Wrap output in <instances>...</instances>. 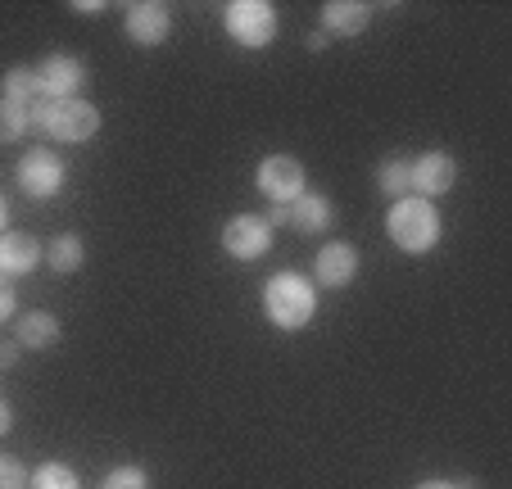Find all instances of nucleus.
I'll return each mask as SVG.
<instances>
[{
    "instance_id": "nucleus-1",
    "label": "nucleus",
    "mask_w": 512,
    "mask_h": 489,
    "mask_svg": "<svg viewBox=\"0 0 512 489\" xmlns=\"http://www.w3.org/2000/svg\"><path fill=\"white\" fill-rule=\"evenodd\" d=\"M313 308H318V290H313V281H304L300 272H277V277L263 286V313H268V322L281 326V331L309 326Z\"/></svg>"
},
{
    "instance_id": "nucleus-23",
    "label": "nucleus",
    "mask_w": 512,
    "mask_h": 489,
    "mask_svg": "<svg viewBox=\"0 0 512 489\" xmlns=\"http://www.w3.org/2000/svg\"><path fill=\"white\" fill-rule=\"evenodd\" d=\"M413 489H476V480H422Z\"/></svg>"
},
{
    "instance_id": "nucleus-27",
    "label": "nucleus",
    "mask_w": 512,
    "mask_h": 489,
    "mask_svg": "<svg viewBox=\"0 0 512 489\" xmlns=\"http://www.w3.org/2000/svg\"><path fill=\"white\" fill-rule=\"evenodd\" d=\"M10 426H14V413H10V403H5V399H0V435H5V431H10Z\"/></svg>"
},
{
    "instance_id": "nucleus-4",
    "label": "nucleus",
    "mask_w": 512,
    "mask_h": 489,
    "mask_svg": "<svg viewBox=\"0 0 512 489\" xmlns=\"http://www.w3.org/2000/svg\"><path fill=\"white\" fill-rule=\"evenodd\" d=\"M223 28L232 32V41H241L245 50H263L277 37V10L268 0H232L223 10Z\"/></svg>"
},
{
    "instance_id": "nucleus-10",
    "label": "nucleus",
    "mask_w": 512,
    "mask_h": 489,
    "mask_svg": "<svg viewBox=\"0 0 512 489\" xmlns=\"http://www.w3.org/2000/svg\"><path fill=\"white\" fill-rule=\"evenodd\" d=\"M37 77H41V96L46 100H73L82 91V82H87V68L68 55H50L37 68Z\"/></svg>"
},
{
    "instance_id": "nucleus-7",
    "label": "nucleus",
    "mask_w": 512,
    "mask_h": 489,
    "mask_svg": "<svg viewBox=\"0 0 512 489\" xmlns=\"http://www.w3.org/2000/svg\"><path fill=\"white\" fill-rule=\"evenodd\" d=\"M123 28L136 46H164L168 32H173V14L159 0H136V5H127Z\"/></svg>"
},
{
    "instance_id": "nucleus-11",
    "label": "nucleus",
    "mask_w": 512,
    "mask_h": 489,
    "mask_svg": "<svg viewBox=\"0 0 512 489\" xmlns=\"http://www.w3.org/2000/svg\"><path fill=\"white\" fill-rule=\"evenodd\" d=\"M313 272H318V281L327 290L349 286V281L358 277V245H349V240H331V245H322Z\"/></svg>"
},
{
    "instance_id": "nucleus-12",
    "label": "nucleus",
    "mask_w": 512,
    "mask_h": 489,
    "mask_svg": "<svg viewBox=\"0 0 512 489\" xmlns=\"http://www.w3.org/2000/svg\"><path fill=\"white\" fill-rule=\"evenodd\" d=\"M331 222H336V204L327 195L304 191L295 204H286V227L304 231V236H322V231H331Z\"/></svg>"
},
{
    "instance_id": "nucleus-22",
    "label": "nucleus",
    "mask_w": 512,
    "mask_h": 489,
    "mask_svg": "<svg viewBox=\"0 0 512 489\" xmlns=\"http://www.w3.org/2000/svg\"><path fill=\"white\" fill-rule=\"evenodd\" d=\"M0 489H28V467L19 458H5L0 453Z\"/></svg>"
},
{
    "instance_id": "nucleus-19",
    "label": "nucleus",
    "mask_w": 512,
    "mask_h": 489,
    "mask_svg": "<svg viewBox=\"0 0 512 489\" xmlns=\"http://www.w3.org/2000/svg\"><path fill=\"white\" fill-rule=\"evenodd\" d=\"M28 489H82V485H78V471L73 467H64V462H41L28 476Z\"/></svg>"
},
{
    "instance_id": "nucleus-21",
    "label": "nucleus",
    "mask_w": 512,
    "mask_h": 489,
    "mask_svg": "<svg viewBox=\"0 0 512 489\" xmlns=\"http://www.w3.org/2000/svg\"><path fill=\"white\" fill-rule=\"evenodd\" d=\"M100 489H150V476H145V467H114L100 480Z\"/></svg>"
},
{
    "instance_id": "nucleus-9",
    "label": "nucleus",
    "mask_w": 512,
    "mask_h": 489,
    "mask_svg": "<svg viewBox=\"0 0 512 489\" xmlns=\"http://www.w3.org/2000/svg\"><path fill=\"white\" fill-rule=\"evenodd\" d=\"M19 186L32 200H50V195H59V186H64V163L50 150H32L28 159L19 163Z\"/></svg>"
},
{
    "instance_id": "nucleus-5",
    "label": "nucleus",
    "mask_w": 512,
    "mask_h": 489,
    "mask_svg": "<svg viewBox=\"0 0 512 489\" xmlns=\"http://www.w3.org/2000/svg\"><path fill=\"white\" fill-rule=\"evenodd\" d=\"M259 191L272 204H295L304 195V163L295 154H268L259 163Z\"/></svg>"
},
{
    "instance_id": "nucleus-8",
    "label": "nucleus",
    "mask_w": 512,
    "mask_h": 489,
    "mask_svg": "<svg viewBox=\"0 0 512 489\" xmlns=\"http://www.w3.org/2000/svg\"><path fill=\"white\" fill-rule=\"evenodd\" d=\"M454 182H458V163L449 159L445 150H431V154H422L417 163H408V186H413L417 195H426V200L445 195Z\"/></svg>"
},
{
    "instance_id": "nucleus-26",
    "label": "nucleus",
    "mask_w": 512,
    "mask_h": 489,
    "mask_svg": "<svg viewBox=\"0 0 512 489\" xmlns=\"http://www.w3.org/2000/svg\"><path fill=\"white\" fill-rule=\"evenodd\" d=\"M73 10H78V14H100L105 5H100V0H73Z\"/></svg>"
},
{
    "instance_id": "nucleus-15",
    "label": "nucleus",
    "mask_w": 512,
    "mask_h": 489,
    "mask_svg": "<svg viewBox=\"0 0 512 489\" xmlns=\"http://www.w3.org/2000/svg\"><path fill=\"white\" fill-rule=\"evenodd\" d=\"M322 23L331 37H358V32H368L372 10L358 0H331V5H322Z\"/></svg>"
},
{
    "instance_id": "nucleus-3",
    "label": "nucleus",
    "mask_w": 512,
    "mask_h": 489,
    "mask_svg": "<svg viewBox=\"0 0 512 489\" xmlns=\"http://www.w3.org/2000/svg\"><path fill=\"white\" fill-rule=\"evenodd\" d=\"M386 231L404 254H426L435 240H440V213H435L431 200H413V195H404V200L390 204Z\"/></svg>"
},
{
    "instance_id": "nucleus-16",
    "label": "nucleus",
    "mask_w": 512,
    "mask_h": 489,
    "mask_svg": "<svg viewBox=\"0 0 512 489\" xmlns=\"http://www.w3.org/2000/svg\"><path fill=\"white\" fill-rule=\"evenodd\" d=\"M0 100H10V105H23V109H32L37 100H46L41 96V77H37V68H10V73L0 77Z\"/></svg>"
},
{
    "instance_id": "nucleus-13",
    "label": "nucleus",
    "mask_w": 512,
    "mask_h": 489,
    "mask_svg": "<svg viewBox=\"0 0 512 489\" xmlns=\"http://www.w3.org/2000/svg\"><path fill=\"white\" fill-rule=\"evenodd\" d=\"M37 263H41V245L32 236H19V231L0 236V277H23Z\"/></svg>"
},
{
    "instance_id": "nucleus-29",
    "label": "nucleus",
    "mask_w": 512,
    "mask_h": 489,
    "mask_svg": "<svg viewBox=\"0 0 512 489\" xmlns=\"http://www.w3.org/2000/svg\"><path fill=\"white\" fill-rule=\"evenodd\" d=\"M5 222H10V204H5V195H0V231H5Z\"/></svg>"
},
{
    "instance_id": "nucleus-24",
    "label": "nucleus",
    "mask_w": 512,
    "mask_h": 489,
    "mask_svg": "<svg viewBox=\"0 0 512 489\" xmlns=\"http://www.w3.org/2000/svg\"><path fill=\"white\" fill-rule=\"evenodd\" d=\"M5 317H14V290H10V281L0 277V322Z\"/></svg>"
},
{
    "instance_id": "nucleus-14",
    "label": "nucleus",
    "mask_w": 512,
    "mask_h": 489,
    "mask_svg": "<svg viewBox=\"0 0 512 489\" xmlns=\"http://www.w3.org/2000/svg\"><path fill=\"white\" fill-rule=\"evenodd\" d=\"M14 345L19 349H55L59 345V317L55 313H23L14 322Z\"/></svg>"
},
{
    "instance_id": "nucleus-6",
    "label": "nucleus",
    "mask_w": 512,
    "mask_h": 489,
    "mask_svg": "<svg viewBox=\"0 0 512 489\" xmlns=\"http://www.w3.org/2000/svg\"><path fill=\"white\" fill-rule=\"evenodd\" d=\"M223 250L241 263L263 259V254L272 250V227L259 218V213H236V218L223 227Z\"/></svg>"
},
{
    "instance_id": "nucleus-18",
    "label": "nucleus",
    "mask_w": 512,
    "mask_h": 489,
    "mask_svg": "<svg viewBox=\"0 0 512 489\" xmlns=\"http://www.w3.org/2000/svg\"><path fill=\"white\" fill-rule=\"evenodd\" d=\"M377 186H381V195H390V200H404V195L413 191V186H408V159L390 154V159L377 168Z\"/></svg>"
},
{
    "instance_id": "nucleus-28",
    "label": "nucleus",
    "mask_w": 512,
    "mask_h": 489,
    "mask_svg": "<svg viewBox=\"0 0 512 489\" xmlns=\"http://www.w3.org/2000/svg\"><path fill=\"white\" fill-rule=\"evenodd\" d=\"M327 46V32H309V50H322Z\"/></svg>"
},
{
    "instance_id": "nucleus-20",
    "label": "nucleus",
    "mask_w": 512,
    "mask_h": 489,
    "mask_svg": "<svg viewBox=\"0 0 512 489\" xmlns=\"http://www.w3.org/2000/svg\"><path fill=\"white\" fill-rule=\"evenodd\" d=\"M28 127H32L28 109H23V105H10V100H0V145L19 141V136L28 132Z\"/></svg>"
},
{
    "instance_id": "nucleus-2",
    "label": "nucleus",
    "mask_w": 512,
    "mask_h": 489,
    "mask_svg": "<svg viewBox=\"0 0 512 489\" xmlns=\"http://www.w3.org/2000/svg\"><path fill=\"white\" fill-rule=\"evenodd\" d=\"M32 127H41L46 136H55V141H68V145H82L91 141V136L100 132V109L91 105V100L73 96V100H37V105L28 109Z\"/></svg>"
},
{
    "instance_id": "nucleus-25",
    "label": "nucleus",
    "mask_w": 512,
    "mask_h": 489,
    "mask_svg": "<svg viewBox=\"0 0 512 489\" xmlns=\"http://www.w3.org/2000/svg\"><path fill=\"white\" fill-rule=\"evenodd\" d=\"M19 354H23V349L14 345V340H10V345L0 340V367H14V363H19Z\"/></svg>"
},
{
    "instance_id": "nucleus-17",
    "label": "nucleus",
    "mask_w": 512,
    "mask_h": 489,
    "mask_svg": "<svg viewBox=\"0 0 512 489\" xmlns=\"http://www.w3.org/2000/svg\"><path fill=\"white\" fill-rule=\"evenodd\" d=\"M82 259H87V250H82V236H55L50 240V250H46V263H50V272H59V277H68V272H78L82 268Z\"/></svg>"
}]
</instances>
